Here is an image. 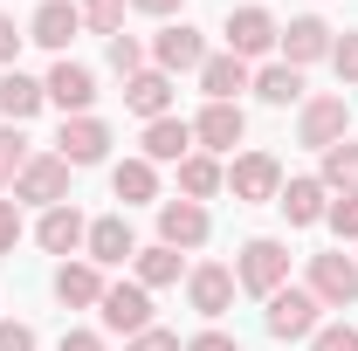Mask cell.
I'll use <instances>...</instances> for the list:
<instances>
[{"label": "cell", "mask_w": 358, "mask_h": 351, "mask_svg": "<svg viewBox=\"0 0 358 351\" xmlns=\"http://www.w3.org/2000/svg\"><path fill=\"white\" fill-rule=\"evenodd\" d=\"M42 103H48V89L35 83V76H21V69H7V76H0V117H7V124H28Z\"/></svg>", "instance_id": "cell-23"}, {"label": "cell", "mask_w": 358, "mask_h": 351, "mask_svg": "<svg viewBox=\"0 0 358 351\" xmlns=\"http://www.w3.org/2000/svg\"><path fill=\"white\" fill-rule=\"evenodd\" d=\"M227 186H234V200H248V207H262L282 193V166L268 159V152H241L234 166H227Z\"/></svg>", "instance_id": "cell-7"}, {"label": "cell", "mask_w": 358, "mask_h": 351, "mask_svg": "<svg viewBox=\"0 0 358 351\" xmlns=\"http://www.w3.org/2000/svg\"><path fill=\"white\" fill-rule=\"evenodd\" d=\"M248 131V117H241V103H207L200 117H193V145H207V152H234Z\"/></svg>", "instance_id": "cell-14"}, {"label": "cell", "mask_w": 358, "mask_h": 351, "mask_svg": "<svg viewBox=\"0 0 358 351\" xmlns=\"http://www.w3.org/2000/svg\"><path fill=\"white\" fill-rule=\"evenodd\" d=\"M331 234H338V241H358V193H345V200H331Z\"/></svg>", "instance_id": "cell-33"}, {"label": "cell", "mask_w": 358, "mask_h": 351, "mask_svg": "<svg viewBox=\"0 0 358 351\" xmlns=\"http://www.w3.org/2000/svg\"><path fill=\"white\" fill-rule=\"evenodd\" d=\"M76 28H83V7H69V0H42V7H35V21H28V42L69 48V42H76Z\"/></svg>", "instance_id": "cell-16"}, {"label": "cell", "mask_w": 358, "mask_h": 351, "mask_svg": "<svg viewBox=\"0 0 358 351\" xmlns=\"http://www.w3.org/2000/svg\"><path fill=\"white\" fill-rule=\"evenodd\" d=\"M152 62L166 69V76H179V69H200L207 62V42H200V28H186V21H173L159 42H152Z\"/></svg>", "instance_id": "cell-15"}, {"label": "cell", "mask_w": 358, "mask_h": 351, "mask_svg": "<svg viewBox=\"0 0 358 351\" xmlns=\"http://www.w3.org/2000/svg\"><path fill=\"white\" fill-rule=\"evenodd\" d=\"M124 7H131V0H83V28L117 35V28H124Z\"/></svg>", "instance_id": "cell-31"}, {"label": "cell", "mask_w": 358, "mask_h": 351, "mask_svg": "<svg viewBox=\"0 0 358 351\" xmlns=\"http://www.w3.org/2000/svg\"><path fill=\"white\" fill-rule=\"evenodd\" d=\"M248 89H255L262 103H275V110H282V103H296V96H303V69H289V62H268V69H262Z\"/></svg>", "instance_id": "cell-27"}, {"label": "cell", "mask_w": 358, "mask_h": 351, "mask_svg": "<svg viewBox=\"0 0 358 351\" xmlns=\"http://www.w3.org/2000/svg\"><path fill=\"white\" fill-rule=\"evenodd\" d=\"M275 207L289 214V227H310V220H324V214H331V193H324V179H282Z\"/></svg>", "instance_id": "cell-18"}, {"label": "cell", "mask_w": 358, "mask_h": 351, "mask_svg": "<svg viewBox=\"0 0 358 351\" xmlns=\"http://www.w3.org/2000/svg\"><path fill=\"white\" fill-rule=\"evenodd\" d=\"M138 14H159V21H166V14H179V7H186V0H131Z\"/></svg>", "instance_id": "cell-42"}, {"label": "cell", "mask_w": 358, "mask_h": 351, "mask_svg": "<svg viewBox=\"0 0 358 351\" xmlns=\"http://www.w3.org/2000/svg\"><path fill=\"white\" fill-rule=\"evenodd\" d=\"M234 289H241V282H234V268H221V262H207V268L186 275V296H193L200 317H221V310L234 303Z\"/></svg>", "instance_id": "cell-17"}, {"label": "cell", "mask_w": 358, "mask_h": 351, "mask_svg": "<svg viewBox=\"0 0 358 351\" xmlns=\"http://www.w3.org/2000/svg\"><path fill=\"white\" fill-rule=\"evenodd\" d=\"M159 241L166 248H200L207 241V207L200 200H159Z\"/></svg>", "instance_id": "cell-12"}, {"label": "cell", "mask_w": 358, "mask_h": 351, "mask_svg": "<svg viewBox=\"0 0 358 351\" xmlns=\"http://www.w3.org/2000/svg\"><path fill=\"white\" fill-rule=\"evenodd\" d=\"M124 103H131L145 124H152V117H173V76H166V69H138L131 83H124Z\"/></svg>", "instance_id": "cell-19"}, {"label": "cell", "mask_w": 358, "mask_h": 351, "mask_svg": "<svg viewBox=\"0 0 358 351\" xmlns=\"http://www.w3.org/2000/svg\"><path fill=\"white\" fill-rule=\"evenodd\" d=\"M21 166H28V138H21V124H0V186H14Z\"/></svg>", "instance_id": "cell-30"}, {"label": "cell", "mask_w": 358, "mask_h": 351, "mask_svg": "<svg viewBox=\"0 0 358 351\" xmlns=\"http://www.w3.org/2000/svg\"><path fill=\"white\" fill-rule=\"evenodd\" d=\"M103 331H124V338H138V331H152V289L145 282H103Z\"/></svg>", "instance_id": "cell-3"}, {"label": "cell", "mask_w": 358, "mask_h": 351, "mask_svg": "<svg viewBox=\"0 0 358 351\" xmlns=\"http://www.w3.org/2000/svg\"><path fill=\"white\" fill-rule=\"evenodd\" d=\"M317 296L310 289H289V282H282V289H275V296H268V338H317Z\"/></svg>", "instance_id": "cell-5"}, {"label": "cell", "mask_w": 358, "mask_h": 351, "mask_svg": "<svg viewBox=\"0 0 358 351\" xmlns=\"http://www.w3.org/2000/svg\"><path fill=\"white\" fill-rule=\"evenodd\" d=\"M234 282H241V289H255V296H275V289L289 282V248H282V241H268V234H255V241L241 248V262H234Z\"/></svg>", "instance_id": "cell-1"}, {"label": "cell", "mask_w": 358, "mask_h": 351, "mask_svg": "<svg viewBox=\"0 0 358 351\" xmlns=\"http://www.w3.org/2000/svg\"><path fill=\"white\" fill-rule=\"evenodd\" d=\"M110 69H117V76H124V83H131L138 69H145V48H138L131 35H110Z\"/></svg>", "instance_id": "cell-32"}, {"label": "cell", "mask_w": 358, "mask_h": 351, "mask_svg": "<svg viewBox=\"0 0 358 351\" xmlns=\"http://www.w3.org/2000/svg\"><path fill=\"white\" fill-rule=\"evenodd\" d=\"M275 42H282V62H289V69H303V62H324V55H331V28H324L317 14H296Z\"/></svg>", "instance_id": "cell-13"}, {"label": "cell", "mask_w": 358, "mask_h": 351, "mask_svg": "<svg viewBox=\"0 0 358 351\" xmlns=\"http://www.w3.org/2000/svg\"><path fill=\"white\" fill-rule=\"evenodd\" d=\"M131 262H138V282H145V289H173L179 282V248H166V241H159V248H138Z\"/></svg>", "instance_id": "cell-28"}, {"label": "cell", "mask_w": 358, "mask_h": 351, "mask_svg": "<svg viewBox=\"0 0 358 351\" xmlns=\"http://www.w3.org/2000/svg\"><path fill=\"white\" fill-rule=\"evenodd\" d=\"M14 200H28V207H62L69 200V166L48 152V159H28L21 179H14Z\"/></svg>", "instance_id": "cell-4"}, {"label": "cell", "mask_w": 358, "mask_h": 351, "mask_svg": "<svg viewBox=\"0 0 358 351\" xmlns=\"http://www.w3.org/2000/svg\"><path fill=\"white\" fill-rule=\"evenodd\" d=\"M275 35H282V28H275L268 7H234V14H227V55H241V62H248V55H268Z\"/></svg>", "instance_id": "cell-8"}, {"label": "cell", "mask_w": 358, "mask_h": 351, "mask_svg": "<svg viewBox=\"0 0 358 351\" xmlns=\"http://www.w3.org/2000/svg\"><path fill=\"white\" fill-rule=\"evenodd\" d=\"M103 152H110V124L103 117H62V138H55L62 166H96Z\"/></svg>", "instance_id": "cell-9"}, {"label": "cell", "mask_w": 358, "mask_h": 351, "mask_svg": "<svg viewBox=\"0 0 358 351\" xmlns=\"http://www.w3.org/2000/svg\"><path fill=\"white\" fill-rule=\"evenodd\" d=\"M55 296H62L69 310L103 303V275H96V262H62V268H55Z\"/></svg>", "instance_id": "cell-24"}, {"label": "cell", "mask_w": 358, "mask_h": 351, "mask_svg": "<svg viewBox=\"0 0 358 351\" xmlns=\"http://www.w3.org/2000/svg\"><path fill=\"white\" fill-rule=\"evenodd\" d=\"M0 351H35V331L28 324H0Z\"/></svg>", "instance_id": "cell-39"}, {"label": "cell", "mask_w": 358, "mask_h": 351, "mask_svg": "<svg viewBox=\"0 0 358 351\" xmlns=\"http://www.w3.org/2000/svg\"><path fill=\"white\" fill-rule=\"evenodd\" d=\"M42 89H48V103H62V117H90V103H96V76H90L83 62H69V55L48 69Z\"/></svg>", "instance_id": "cell-10"}, {"label": "cell", "mask_w": 358, "mask_h": 351, "mask_svg": "<svg viewBox=\"0 0 358 351\" xmlns=\"http://www.w3.org/2000/svg\"><path fill=\"white\" fill-rule=\"evenodd\" d=\"M83 234H90V220L76 214L69 200H62V207H48L42 227H35V241H42L48 255H76V248H83Z\"/></svg>", "instance_id": "cell-20"}, {"label": "cell", "mask_w": 358, "mask_h": 351, "mask_svg": "<svg viewBox=\"0 0 358 351\" xmlns=\"http://www.w3.org/2000/svg\"><path fill=\"white\" fill-rule=\"evenodd\" d=\"M345 124H352V103H345V96H310L303 117H296V138H303L310 152H331V145L345 138Z\"/></svg>", "instance_id": "cell-6"}, {"label": "cell", "mask_w": 358, "mask_h": 351, "mask_svg": "<svg viewBox=\"0 0 358 351\" xmlns=\"http://www.w3.org/2000/svg\"><path fill=\"white\" fill-rule=\"evenodd\" d=\"M62 351H103V338H96V331H69V338H62Z\"/></svg>", "instance_id": "cell-41"}, {"label": "cell", "mask_w": 358, "mask_h": 351, "mask_svg": "<svg viewBox=\"0 0 358 351\" xmlns=\"http://www.w3.org/2000/svg\"><path fill=\"white\" fill-rule=\"evenodd\" d=\"M331 69H338V83H358V35L331 42Z\"/></svg>", "instance_id": "cell-34"}, {"label": "cell", "mask_w": 358, "mask_h": 351, "mask_svg": "<svg viewBox=\"0 0 358 351\" xmlns=\"http://www.w3.org/2000/svg\"><path fill=\"white\" fill-rule=\"evenodd\" d=\"M186 351H241V338H227V331H200Z\"/></svg>", "instance_id": "cell-40"}, {"label": "cell", "mask_w": 358, "mask_h": 351, "mask_svg": "<svg viewBox=\"0 0 358 351\" xmlns=\"http://www.w3.org/2000/svg\"><path fill=\"white\" fill-rule=\"evenodd\" d=\"M21 241V200H0V255H14Z\"/></svg>", "instance_id": "cell-36"}, {"label": "cell", "mask_w": 358, "mask_h": 351, "mask_svg": "<svg viewBox=\"0 0 358 351\" xmlns=\"http://www.w3.org/2000/svg\"><path fill=\"white\" fill-rule=\"evenodd\" d=\"M145 159H152V166H179V159H193V124H179V117H152V124H145Z\"/></svg>", "instance_id": "cell-22"}, {"label": "cell", "mask_w": 358, "mask_h": 351, "mask_svg": "<svg viewBox=\"0 0 358 351\" xmlns=\"http://www.w3.org/2000/svg\"><path fill=\"white\" fill-rule=\"evenodd\" d=\"M248 83H255V76H248L241 55H207V62H200V89H207V103H234Z\"/></svg>", "instance_id": "cell-21"}, {"label": "cell", "mask_w": 358, "mask_h": 351, "mask_svg": "<svg viewBox=\"0 0 358 351\" xmlns=\"http://www.w3.org/2000/svg\"><path fill=\"white\" fill-rule=\"evenodd\" d=\"M110 193H117L124 207H145V200H159V166H152V159H124V166L110 173Z\"/></svg>", "instance_id": "cell-25"}, {"label": "cell", "mask_w": 358, "mask_h": 351, "mask_svg": "<svg viewBox=\"0 0 358 351\" xmlns=\"http://www.w3.org/2000/svg\"><path fill=\"white\" fill-rule=\"evenodd\" d=\"M310 296L324 310H352L358 303V262L338 248V255H310Z\"/></svg>", "instance_id": "cell-2"}, {"label": "cell", "mask_w": 358, "mask_h": 351, "mask_svg": "<svg viewBox=\"0 0 358 351\" xmlns=\"http://www.w3.org/2000/svg\"><path fill=\"white\" fill-rule=\"evenodd\" d=\"M131 351H186V345H179L173 331H138V338H131Z\"/></svg>", "instance_id": "cell-38"}, {"label": "cell", "mask_w": 358, "mask_h": 351, "mask_svg": "<svg viewBox=\"0 0 358 351\" xmlns=\"http://www.w3.org/2000/svg\"><path fill=\"white\" fill-rule=\"evenodd\" d=\"M83 248H90V262H96V268H117V262H131V255H138V234H131V220H124V214H103V220H90Z\"/></svg>", "instance_id": "cell-11"}, {"label": "cell", "mask_w": 358, "mask_h": 351, "mask_svg": "<svg viewBox=\"0 0 358 351\" xmlns=\"http://www.w3.org/2000/svg\"><path fill=\"white\" fill-rule=\"evenodd\" d=\"M310 351H358V331L352 324H324V331L310 338Z\"/></svg>", "instance_id": "cell-35"}, {"label": "cell", "mask_w": 358, "mask_h": 351, "mask_svg": "<svg viewBox=\"0 0 358 351\" xmlns=\"http://www.w3.org/2000/svg\"><path fill=\"white\" fill-rule=\"evenodd\" d=\"M221 186H227V173L214 166V159H207V152H193V159H179V193H186V200H214Z\"/></svg>", "instance_id": "cell-26"}, {"label": "cell", "mask_w": 358, "mask_h": 351, "mask_svg": "<svg viewBox=\"0 0 358 351\" xmlns=\"http://www.w3.org/2000/svg\"><path fill=\"white\" fill-rule=\"evenodd\" d=\"M324 193H358V145H345V138H338V145H331V152H324Z\"/></svg>", "instance_id": "cell-29"}, {"label": "cell", "mask_w": 358, "mask_h": 351, "mask_svg": "<svg viewBox=\"0 0 358 351\" xmlns=\"http://www.w3.org/2000/svg\"><path fill=\"white\" fill-rule=\"evenodd\" d=\"M21 42H28V28H14V21L0 14V69H14V55H21Z\"/></svg>", "instance_id": "cell-37"}]
</instances>
